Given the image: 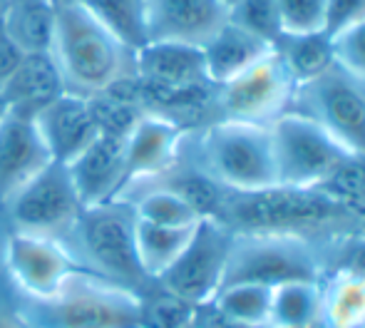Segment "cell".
Listing matches in <instances>:
<instances>
[{
  "label": "cell",
  "instance_id": "obj_16",
  "mask_svg": "<svg viewBox=\"0 0 365 328\" xmlns=\"http://www.w3.org/2000/svg\"><path fill=\"white\" fill-rule=\"evenodd\" d=\"M33 122L50 157L63 164L75 160L100 135L90 100L75 92H63L53 102L43 105L38 112H33Z\"/></svg>",
  "mask_w": 365,
  "mask_h": 328
},
{
  "label": "cell",
  "instance_id": "obj_20",
  "mask_svg": "<svg viewBox=\"0 0 365 328\" xmlns=\"http://www.w3.org/2000/svg\"><path fill=\"white\" fill-rule=\"evenodd\" d=\"M269 50H271L269 43H264L256 35L239 28L236 23L226 20L217 33H214V38L202 48L209 82L214 87L224 85V82L236 78L239 73H244L256 60L264 58Z\"/></svg>",
  "mask_w": 365,
  "mask_h": 328
},
{
  "label": "cell",
  "instance_id": "obj_11",
  "mask_svg": "<svg viewBox=\"0 0 365 328\" xmlns=\"http://www.w3.org/2000/svg\"><path fill=\"white\" fill-rule=\"evenodd\" d=\"M231 244L234 232L229 227L217 219H199L187 249L159 276L157 284L194 306L209 304L224 284Z\"/></svg>",
  "mask_w": 365,
  "mask_h": 328
},
{
  "label": "cell",
  "instance_id": "obj_21",
  "mask_svg": "<svg viewBox=\"0 0 365 328\" xmlns=\"http://www.w3.org/2000/svg\"><path fill=\"white\" fill-rule=\"evenodd\" d=\"M55 10L45 0H8L0 30L23 55L50 53L55 35Z\"/></svg>",
  "mask_w": 365,
  "mask_h": 328
},
{
  "label": "cell",
  "instance_id": "obj_27",
  "mask_svg": "<svg viewBox=\"0 0 365 328\" xmlns=\"http://www.w3.org/2000/svg\"><path fill=\"white\" fill-rule=\"evenodd\" d=\"M132 53L147 45V0H80Z\"/></svg>",
  "mask_w": 365,
  "mask_h": 328
},
{
  "label": "cell",
  "instance_id": "obj_13",
  "mask_svg": "<svg viewBox=\"0 0 365 328\" xmlns=\"http://www.w3.org/2000/svg\"><path fill=\"white\" fill-rule=\"evenodd\" d=\"M187 137L189 132L177 122L145 112L125 137V167H122L120 192L115 199H122L132 189L169 172L182 157Z\"/></svg>",
  "mask_w": 365,
  "mask_h": 328
},
{
  "label": "cell",
  "instance_id": "obj_22",
  "mask_svg": "<svg viewBox=\"0 0 365 328\" xmlns=\"http://www.w3.org/2000/svg\"><path fill=\"white\" fill-rule=\"evenodd\" d=\"M321 328H365V279L328 271L321 279Z\"/></svg>",
  "mask_w": 365,
  "mask_h": 328
},
{
  "label": "cell",
  "instance_id": "obj_3",
  "mask_svg": "<svg viewBox=\"0 0 365 328\" xmlns=\"http://www.w3.org/2000/svg\"><path fill=\"white\" fill-rule=\"evenodd\" d=\"M142 294L77 269L53 296L25 299L18 311L23 328H140Z\"/></svg>",
  "mask_w": 365,
  "mask_h": 328
},
{
  "label": "cell",
  "instance_id": "obj_41",
  "mask_svg": "<svg viewBox=\"0 0 365 328\" xmlns=\"http://www.w3.org/2000/svg\"><path fill=\"white\" fill-rule=\"evenodd\" d=\"M0 328H18V326H10V324H0Z\"/></svg>",
  "mask_w": 365,
  "mask_h": 328
},
{
  "label": "cell",
  "instance_id": "obj_8",
  "mask_svg": "<svg viewBox=\"0 0 365 328\" xmlns=\"http://www.w3.org/2000/svg\"><path fill=\"white\" fill-rule=\"evenodd\" d=\"M269 132L281 187L318 189L351 157L321 125L298 112H284L271 122Z\"/></svg>",
  "mask_w": 365,
  "mask_h": 328
},
{
  "label": "cell",
  "instance_id": "obj_25",
  "mask_svg": "<svg viewBox=\"0 0 365 328\" xmlns=\"http://www.w3.org/2000/svg\"><path fill=\"white\" fill-rule=\"evenodd\" d=\"M321 321V281H291L271 291L269 328L318 326Z\"/></svg>",
  "mask_w": 365,
  "mask_h": 328
},
{
  "label": "cell",
  "instance_id": "obj_39",
  "mask_svg": "<svg viewBox=\"0 0 365 328\" xmlns=\"http://www.w3.org/2000/svg\"><path fill=\"white\" fill-rule=\"evenodd\" d=\"M5 5H8V0H0V15H3V10H5Z\"/></svg>",
  "mask_w": 365,
  "mask_h": 328
},
{
  "label": "cell",
  "instance_id": "obj_42",
  "mask_svg": "<svg viewBox=\"0 0 365 328\" xmlns=\"http://www.w3.org/2000/svg\"><path fill=\"white\" fill-rule=\"evenodd\" d=\"M301 328H321V326H301Z\"/></svg>",
  "mask_w": 365,
  "mask_h": 328
},
{
  "label": "cell",
  "instance_id": "obj_4",
  "mask_svg": "<svg viewBox=\"0 0 365 328\" xmlns=\"http://www.w3.org/2000/svg\"><path fill=\"white\" fill-rule=\"evenodd\" d=\"M135 209L127 199H112L85 207L68 234L65 246L85 271L145 294L154 284L137 259Z\"/></svg>",
  "mask_w": 365,
  "mask_h": 328
},
{
  "label": "cell",
  "instance_id": "obj_9",
  "mask_svg": "<svg viewBox=\"0 0 365 328\" xmlns=\"http://www.w3.org/2000/svg\"><path fill=\"white\" fill-rule=\"evenodd\" d=\"M80 212L82 204L68 167L55 160H50L30 182H25L3 209L13 224V232L53 239H63L73 229Z\"/></svg>",
  "mask_w": 365,
  "mask_h": 328
},
{
  "label": "cell",
  "instance_id": "obj_2",
  "mask_svg": "<svg viewBox=\"0 0 365 328\" xmlns=\"http://www.w3.org/2000/svg\"><path fill=\"white\" fill-rule=\"evenodd\" d=\"M50 55L63 75L65 92L90 97L132 73V50L125 48L100 20L77 0L55 10Z\"/></svg>",
  "mask_w": 365,
  "mask_h": 328
},
{
  "label": "cell",
  "instance_id": "obj_24",
  "mask_svg": "<svg viewBox=\"0 0 365 328\" xmlns=\"http://www.w3.org/2000/svg\"><path fill=\"white\" fill-rule=\"evenodd\" d=\"M274 50L284 60L286 70L291 73L296 85L318 78L331 65H336L333 38L326 30H318V33H286L279 38Z\"/></svg>",
  "mask_w": 365,
  "mask_h": 328
},
{
  "label": "cell",
  "instance_id": "obj_30",
  "mask_svg": "<svg viewBox=\"0 0 365 328\" xmlns=\"http://www.w3.org/2000/svg\"><path fill=\"white\" fill-rule=\"evenodd\" d=\"M229 20L239 25V28H244L246 33L269 43L271 48L284 35L279 3L276 0H236L229 8Z\"/></svg>",
  "mask_w": 365,
  "mask_h": 328
},
{
  "label": "cell",
  "instance_id": "obj_23",
  "mask_svg": "<svg viewBox=\"0 0 365 328\" xmlns=\"http://www.w3.org/2000/svg\"><path fill=\"white\" fill-rule=\"evenodd\" d=\"M194 229H197V224H189V227H164V224H152L137 219L135 246L137 259H140V266L147 279L157 281L179 259V254L187 249Z\"/></svg>",
  "mask_w": 365,
  "mask_h": 328
},
{
  "label": "cell",
  "instance_id": "obj_6",
  "mask_svg": "<svg viewBox=\"0 0 365 328\" xmlns=\"http://www.w3.org/2000/svg\"><path fill=\"white\" fill-rule=\"evenodd\" d=\"M321 242L298 234H234L221 286L261 284L274 289L291 281H321Z\"/></svg>",
  "mask_w": 365,
  "mask_h": 328
},
{
  "label": "cell",
  "instance_id": "obj_15",
  "mask_svg": "<svg viewBox=\"0 0 365 328\" xmlns=\"http://www.w3.org/2000/svg\"><path fill=\"white\" fill-rule=\"evenodd\" d=\"M50 160L53 157L35 130L33 115L5 110L0 117V212Z\"/></svg>",
  "mask_w": 365,
  "mask_h": 328
},
{
  "label": "cell",
  "instance_id": "obj_10",
  "mask_svg": "<svg viewBox=\"0 0 365 328\" xmlns=\"http://www.w3.org/2000/svg\"><path fill=\"white\" fill-rule=\"evenodd\" d=\"M296 82L274 48L236 78L217 87V115L226 120L266 125L289 112Z\"/></svg>",
  "mask_w": 365,
  "mask_h": 328
},
{
  "label": "cell",
  "instance_id": "obj_34",
  "mask_svg": "<svg viewBox=\"0 0 365 328\" xmlns=\"http://www.w3.org/2000/svg\"><path fill=\"white\" fill-rule=\"evenodd\" d=\"M365 15V0H326V33L338 35Z\"/></svg>",
  "mask_w": 365,
  "mask_h": 328
},
{
  "label": "cell",
  "instance_id": "obj_26",
  "mask_svg": "<svg viewBox=\"0 0 365 328\" xmlns=\"http://www.w3.org/2000/svg\"><path fill=\"white\" fill-rule=\"evenodd\" d=\"M122 199H127L132 204L135 217L142 219V222L164 224V227H189V224L199 222L194 209L174 189L164 187L159 182L142 184V187L132 189Z\"/></svg>",
  "mask_w": 365,
  "mask_h": 328
},
{
  "label": "cell",
  "instance_id": "obj_33",
  "mask_svg": "<svg viewBox=\"0 0 365 328\" xmlns=\"http://www.w3.org/2000/svg\"><path fill=\"white\" fill-rule=\"evenodd\" d=\"M333 53L341 68L365 80V15L338 35H333Z\"/></svg>",
  "mask_w": 365,
  "mask_h": 328
},
{
  "label": "cell",
  "instance_id": "obj_29",
  "mask_svg": "<svg viewBox=\"0 0 365 328\" xmlns=\"http://www.w3.org/2000/svg\"><path fill=\"white\" fill-rule=\"evenodd\" d=\"M199 306L174 296L154 281L142 294L140 328H184L194 321Z\"/></svg>",
  "mask_w": 365,
  "mask_h": 328
},
{
  "label": "cell",
  "instance_id": "obj_14",
  "mask_svg": "<svg viewBox=\"0 0 365 328\" xmlns=\"http://www.w3.org/2000/svg\"><path fill=\"white\" fill-rule=\"evenodd\" d=\"M229 20L221 0H147V43L169 40L204 48Z\"/></svg>",
  "mask_w": 365,
  "mask_h": 328
},
{
  "label": "cell",
  "instance_id": "obj_36",
  "mask_svg": "<svg viewBox=\"0 0 365 328\" xmlns=\"http://www.w3.org/2000/svg\"><path fill=\"white\" fill-rule=\"evenodd\" d=\"M45 3H50L53 8H60V5H70V3H77V0H45Z\"/></svg>",
  "mask_w": 365,
  "mask_h": 328
},
{
  "label": "cell",
  "instance_id": "obj_18",
  "mask_svg": "<svg viewBox=\"0 0 365 328\" xmlns=\"http://www.w3.org/2000/svg\"><path fill=\"white\" fill-rule=\"evenodd\" d=\"M70 179L80 197L82 209L112 202L120 192L125 167V140L112 135H97L75 160L68 164Z\"/></svg>",
  "mask_w": 365,
  "mask_h": 328
},
{
  "label": "cell",
  "instance_id": "obj_37",
  "mask_svg": "<svg viewBox=\"0 0 365 328\" xmlns=\"http://www.w3.org/2000/svg\"><path fill=\"white\" fill-rule=\"evenodd\" d=\"M184 328H204V326L199 324V321H197V316H194V321H192V324H189V326H184Z\"/></svg>",
  "mask_w": 365,
  "mask_h": 328
},
{
  "label": "cell",
  "instance_id": "obj_7",
  "mask_svg": "<svg viewBox=\"0 0 365 328\" xmlns=\"http://www.w3.org/2000/svg\"><path fill=\"white\" fill-rule=\"evenodd\" d=\"M291 112L321 125L343 150L365 157V80L331 65L318 78L296 85Z\"/></svg>",
  "mask_w": 365,
  "mask_h": 328
},
{
  "label": "cell",
  "instance_id": "obj_12",
  "mask_svg": "<svg viewBox=\"0 0 365 328\" xmlns=\"http://www.w3.org/2000/svg\"><path fill=\"white\" fill-rule=\"evenodd\" d=\"M3 264L25 299L53 296L70 274L82 269L63 239L10 232L3 244Z\"/></svg>",
  "mask_w": 365,
  "mask_h": 328
},
{
  "label": "cell",
  "instance_id": "obj_32",
  "mask_svg": "<svg viewBox=\"0 0 365 328\" xmlns=\"http://www.w3.org/2000/svg\"><path fill=\"white\" fill-rule=\"evenodd\" d=\"M276 3H279L284 35L326 30V0H276Z\"/></svg>",
  "mask_w": 365,
  "mask_h": 328
},
{
  "label": "cell",
  "instance_id": "obj_5",
  "mask_svg": "<svg viewBox=\"0 0 365 328\" xmlns=\"http://www.w3.org/2000/svg\"><path fill=\"white\" fill-rule=\"evenodd\" d=\"M194 164L226 192H259L276 187V162L266 125L219 120L197 130Z\"/></svg>",
  "mask_w": 365,
  "mask_h": 328
},
{
  "label": "cell",
  "instance_id": "obj_40",
  "mask_svg": "<svg viewBox=\"0 0 365 328\" xmlns=\"http://www.w3.org/2000/svg\"><path fill=\"white\" fill-rule=\"evenodd\" d=\"M221 3H224V5H226V8H231V5H234V3H236V0H221Z\"/></svg>",
  "mask_w": 365,
  "mask_h": 328
},
{
  "label": "cell",
  "instance_id": "obj_17",
  "mask_svg": "<svg viewBox=\"0 0 365 328\" xmlns=\"http://www.w3.org/2000/svg\"><path fill=\"white\" fill-rule=\"evenodd\" d=\"M132 70L145 85L164 87V90L212 85L204 65V53L197 45L149 40L140 50H135Z\"/></svg>",
  "mask_w": 365,
  "mask_h": 328
},
{
  "label": "cell",
  "instance_id": "obj_31",
  "mask_svg": "<svg viewBox=\"0 0 365 328\" xmlns=\"http://www.w3.org/2000/svg\"><path fill=\"white\" fill-rule=\"evenodd\" d=\"M321 261L323 274L346 271V274L365 279V232L363 229H353V232L333 234V237L323 239Z\"/></svg>",
  "mask_w": 365,
  "mask_h": 328
},
{
  "label": "cell",
  "instance_id": "obj_19",
  "mask_svg": "<svg viewBox=\"0 0 365 328\" xmlns=\"http://www.w3.org/2000/svg\"><path fill=\"white\" fill-rule=\"evenodd\" d=\"M63 92V75H60L53 55L33 53L23 55L15 73L10 75V80L0 90V100L5 102L8 110H20L33 115Z\"/></svg>",
  "mask_w": 365,
  "mask_h": 328
},
{
  "label": "cell",
  "instance_id": "obj_1",
  "mask_svg": "<svg viewBox=\"0 0 365 328\" xmlns=\"http://www.w3.org/2000/svg\"><path fill=\"white\" fill-rule=\"evenodd\" d=\"M219 222L234 234H298L328 239L361 227L358 217L321 189L269 187L259 192H226Z\"/></svg>",
  "mask_w": 365,
  "mask_h": 328
},
{
  "label": "cell",
  "instance_id": "obj_38",
  "mask_svg": "<svg viewBox=\"0 0 365 328\" xmlns=\"http://www.w3.org/2000/svg\"><path fill=\"white\" fill-rule=\"evenodd\" d=\"M5 110H8V107H5V102H3V100H0V117H3V115H5Z\"/></svg>",
  "mask_w": 365,
  "mask_h": 328
},
{
  "label": "cell",
  "instance_id": "obj_35",
  "mask_svg": "<svg viewBox=\"0 0 365 328\" xmlns=\"http://www.w3.org/2000/svg\"><path fill=\"white\" fill-rule=\"evenodd\" d=\"M20 60H23V53H20V50L8 40V35L0 30V90H3V85L10 80V75L15 73Z\"/></svg>",
  "mask_w": 365,
  "mask_h": 328
},
{
  "label": "cell",
  "instance_id": "obj_28",
  "mask_svg": "<svg viewBox=\"0 0 365 328\" xmlns=\"http://www.w3.org/2000/svg\"><path fill=\"white\" fill-rule=\"evenodd\" d=\"M271 286L261 284H226L217 291L209 306L224 319L251 328H269Z\"/></svg>",
  "mask_w": 365,
  "mask_h": 328
}]
</instances>
